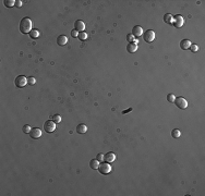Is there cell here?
<instances>
[{
  "instance_id": "6da1fadb",
  "label": "cell",
  "mask_w": 205,
  "mask_h": 196,
  "mask_svg": "<svg viewBox=\"0 0 205 196\" xmlns=\"http://www.w3.org/2000/svg\"><path fill=\"white\" fill-rule=\"evenodd\" d=\"M32 29H33V22L30 17H23L20 22V31L21 33L23 34H27V33H31Z\"/></svg>"
},
{
  "instance_id": "7a4b0ae2",
  "label": "cell",
  "mask_w": 205,
  "mask_h": 196,
  "mask_svg": "<svg viewBox=\"0 0 205 196\" xmlns=\"http://www.w3.org/2000/svg\"><path fill=\"white\" fill-rule=\"evenodd\" d=\"M14 84L17 88H23L26 84H29L27 82V77H25L24 75H19L15 77V81H14Z\"/></svg>"
},
{
  "instance_id": "3957f363",
  "label": "cell",
  "mask_w": 205,
  "mask_h": 196,
  "mask_svg": "<svg viewBox=\"0 0 205 196\" xmlns=\"http://www.w3.org/2000/svg\"><path fill=\"white\" fill-rule=\"evenodd\" d=\"M98 170L102 174H109L111 172V166L109 165V162H103L102 165H99L98 167Z\"/></svg>"
},
{
  "instance_id": "277c9868",
  "label": "cell",
  "mask_w": 205,
  "mask_h": 196,
  "mask_svg": "<svg viewBox=\"0 0 205 196\" xmlns=\"http://www.w3.org/2000/svg\"><path fill=\"white\" fill-rule=\"evenodd\" d=\"M175 104H176V106L178 107L179 109H185L186 107H188V101L183 98V97H176V99H175V101H174Z\"/></svg>"
},
{
  "instance_id": "5b68a950",
  "label": "cell",
  "mask_w": 205,
  "mask_h": 196,
  "mask_svg": "<svg viewBox=\"0 0 205 196\" xmlns=\"http://www.w3.org/2000/svg\"><path fill=\"white\" fill-rule=\"evenodd\" d=\"M44 129L47 133H52V132L56 130V123H55L52 120H47L44 124Z\"/></svg>"
},
{
  "instance_id": "8992f818",
  "label": "cell",
  "mask_w": 205,
  "mask_h": 196,
  "mask_svg": "<svg viewBox=\"0 0 205 196\" xmlns=\"http://www.w3.org/2000/svg\"><path fill=\"white\" fill-rule=\"evenodd\" d=\"M183 24H184V19L180 14L174 16V20H172V25H174L175 27H177V29H180V27L183 25Z\"/></svg>"
},
{
  "instance_id": "52a82bcc",
  "label": "cell",
  "mask_w": 205,
  "mask_h": 196,
  "mask_svg": "<svg viewBox=\"0 0 205 196\" xmlns=\"http://www.w3.org/2000/svg\"><path fill=\"white\" fill-rule=\"evenodd\" d=\"M143 38L146 43H152L155 39V32L152 31V30L146 31L145 33H143Z\"/></svg>"
},
{
  "instance_id": "ba28073f",
  "label": "cell",
  "mask_w": 205,
  "mask_h": 196,
  "mask_svg": "<svg viewBox=\"0 0 205 196\" xmlns=\"http://www.w3.org/2000/svg\"><path fill=\"white\" fill-rule=\"evenodd\" d=\"M30 135H31V137H32V138L37 139V138H39L40 136H42V130L38 129V127H34V129H32V130H31Z\"/></svg>"
},
{
  "instance_id": "9c48e42d",
  "label": "cell",
  "mask_w": 205,
  "mask_h": 196,
  "mask_svg": "<svg viewBox=\"0 0 205 196\" xmlns=\"http://www.w3.org/2000/svg\"><path fill=\"white\" fill-rule=\"evenodd\" d=\"M132 35H133L134 37H141V36L143 35V29L140 25L134 26L133 29H132Z\"/></svg>"
},
{
  "instance_id": "30bf717a",
  "label": "cell",
  "mask_w": 205,
  "mask_h": 196,
  "mask_svg": "<svg viewBox=\"0 0 205 196\" xmlns=\"http://www.w3.org/2000/svg\"><path fill=\"white\" fill-rule=\"evenodd\" d=\"M74 27H75L74 30H76L77 32H84V30H85V23H84L83 21L79 20V21H76L75 23H74Z\"/></svg>"
},
{
  "instance_id": "8fae6325",
  "label": "cell",
  "mask_w": 205,
  "mask_h": 196,
  "mask_svg": "<svg viewBox=\"0 0 205 196\" xmlns=\"http://www.w3.org/2000/svg\"><path fill=\"white\" fill-rule=\"evenodd\" d=\"M115 160H116V155L113 154V153L109 152V153H107L106 155H105V161H106V162L111 163V162H113Z\"/></svg>"
},
{
  "instance_id": "7c38bea8",
  "label": "cell",
  "mask_w": 205,
  "mask_h": 196,
  "mask_svg": "<svg viewBox=\"0 0 205 196\" xmlns=\"http://www.w3.org/2000/svg\"><path fill=\"white\" fill-rule=\"evenodd\" d=\"M191 42L189 39H183V40H181L180 42V47H181V49H183V50H186V49H190V47H191Z\"/></svg>"
},
{
  "instance_id": "4fadbf2b",
  "label": "cell",
  "mask_w": 205,
  "mask_h": 196,
  "mask_svg": "<svg viewBox=\"0 0 205 196\" xmlns=\"http://www.w3.org/2000/svg\"><path fill=\"white\" fill-rule=\"evenodd\" d=\"M57 43H58L59 46H65L66 44H68V37L65 35H60L57 38Z\"/></svg>"
},
{
  "instance_id": "5bb4252c",
  "label": "cell",
  "mask_w": 205,
  "mask_h": 196,
  "mask_svg": "<svg viewBox=\"0 0 205 196\" xmlns=\"http://www.w3.org/2000/svg\"><path fill=\"white\" fill-rule=\"evenodd\" d=\"M86 131H87V126L83 124V123H81V124L76 126V132L79 134H84V133H86Z\"/></svg>"
},
{
  "instance_id": "9a60e30c",
  "label": "cell",
  "mask_w": 205,
  "mask_h": 196,
  "mask_svg": "<svg viewBox=\"0 0 205 196\" xmlns=\"http://www.w3.org/2000/svg\"><path fill=\"white\" fill-rule=\"evenodd\" d=\"M127 50H128L129 52L133 53V52H135L136 50H138V45H136L135 43H131V44L128 45V47H127Z\"/></svg>"
},
{
  "instance_id": "2e32d148",
  "label": "cell",
  "mask_w": 205,
  "mask_h": 196,
  "mask_svg": "<svg viewBox=\"0 0 205 196\" xmlns=\"http://www.w3.org/2000/svg\"><path fill=\"white\" fill-rule=\"evenodd\" d=\"M172 20H174V16L169 13H167V14L164 15V21H165V23L167 24H172Z\"/></svg>"
},
{
  "instance_id": "e0dca14e",
  "label": "cell",
  "mask_w": 205,
  "mask_h": 196,
  "mask_svg": "<svg viewBox=\"0 0 205 196\" xmlns=\"http://www.w3.org/2000/svg\"><path fill=\"white\" fill-rule=\"evenodd\" d=\"M90 167L92 168V169H98L99 161L97 160V159H92V160L90 161Z\"/></svg>"
},
{
  "instance_id": "ac0fdd59",
  "label": "cell",
  "mask_w": 205,
  "mask_h": 196,
  "mask_svg": "<svg viewBox=\"0 0 205 196\" xmlns=\"http://www.w3.org/2000/svg\"><path fill=\"white\" fill-rule=\"evenodd\" d=\"M171 136H172L174 138H178V137H180V136H181V132H180V130H177V129L172 130V132H171Z\"/></svg>"
},
{
  "instance_id": "d6986e66",
  "label": "cell",
  "mask_w": 205,
  "mask_h": 196,
  "mask_svg": "<svg viewBox=\"0 0 205 196\" xmlns=\"http://www.w3.org/2000/svg\"><path fill=\"white\" fill-rule=\"evenodd\" d=\"M4 6L8 8H11L13 6H15V0H6L4 1Z\"/></svg>"
},
{
  "instance_id": "ffe728a7",
  "label": "cell",
  "mask_w": 205,
  "mask_h": 196,
  "mask_svg": "<svg viewBox=\"0 0 205 196\" xmlns=\"http://www.w3.org/2000/svg\"><path fill=\"white\" fill-rule=\"evenodd\" d=\"M77 37H79L80 40H86L87 39V34H86L85 32H81V33H79V36H77Z\"/></svg>"
},
{
  "instance_id": "44dd1931",
  "label": "cell",
  "mask_w": 205,
  "mask_h": 196,
  "mask_svg": "<svg viewBox=\"0 0 205 196\" xmlns=\"http://www.w3.org/2000/svg\"><path fill=\"white\" fill-rule=\"evenodd\" d=\"M30 36L32 38H38V36H39V32L38 31H36V30H33L30 33Z\"/></svg>"
},
{
  "instance_id": "7402d4cb",
  "label": "cell",
  "mask_w": 205,
  "mask_h": 196,
  "mask_svg": "<svg viewBox=\"0 0 205 196\" xmlns=\"http://www.w3.org/2000/svg\"><path fill=\"white\" fill-rule=\"evenodd\" d=\"M51 120H52L55 123H60V122H61V117L59 116V115H54Z\"/></svg>"
},
{
  "instance_id": "603a6c76",
  "label": "cell",
  "mask_w": 205,
  "mask_h": 196,
  "mask_svg": "<svg viewBox=\"0 0 205 196\" xmlns=\"http://www.w3.org/2000/svg\"><path fill=\"white\" fill-rule=\"evenodd\" d=\"M175 99H176V97H175L174 94H168V95H167V100H168L169 102H174Z\"/></svg>"
},
{
  "instance_id": "cb8c5ba5",
  "label": "cell",
  "mask_w": 205,
  "mask_h": 196,
  "mask_svg": "<svg viewBox=\"0 0 205 196\" xmlns=\"http://www.w3.org/2000/svg\"><path fill=\"white\" fill-rule=\"evenodd\" d=\"M22 130H23V132H24V133H26V134H30V132H31V126L29 125V124H26V125H24L23 126V129H22Z\"/></svg>"
},
{
  "instance_id": "d4e9b609",
  "label": "cell",
  "mask_w": 205,
  "mask_h": 196,
  "mask_svg": "<svg viewBox=\"0 0 205 196\" xmlns=\"http://www.w3.org/2000/svg\"><path fill=\"white\" fill-rule=\"evenodd\" d=\"M96 159L99 161V162H103L104 160H105V155H103V154H98L97 156H96Z\"/></svg>"
},
{
  "instance_id": "484cf974",
  "label": "cell",
  "mask_w": 205,
  "mask_h": 196,
  "mask_svg": "<svg viewBox=\"0 0 205 196\" xmlns=\"http://www.w3.org/2000/svg\"><path fill=\"white\" fill-rule=\"evenodd\" d=\"M27 82H29L30 85H34V84L36 83V80H35V77L31 76V77H29V79H27Z\"/></svg>"
},
{
  "instance_id": "4316f807",
  "label": "cell",
  "mask_w": 205,
  "mask_h": 196,
  "mask_svg": "<svg viewBox=\"0 0 205 196\" xmlns=\"http://www.w3.org/2000/svg\"><path fill=\"white\" fill-rule=\"evenodd\" d=\"M190 49H191V51H192V52H197L198 51V50H199V46H198V45H191V47H190Z\"/></svg>"
},
{
  "instance_id": "83f0119b",
  "label": "cell",
  "mask_w": 205,
  "mask_h": 196,
  "mask_svg": "<svg viewBox=\"0 0 205 196\" xmlns=\"http://www.w3.org/2000/svg\"><path fill=\"white\" fill-rule=\"evenodd\" d=\"M127 39H128V42H135V39H134V36L132 35V34H129L128 36H127Z\"/></svg>"
},
{
  "instance_id": "f1b7e54d",
  "label": "cell",
  "mask_w": 205,
  "mask_h": 196,
  "mask_svg": "<svg viewBox=\"0 0 205 196\" xmlns=\"http://www.w3.org/2000/svg\"><path fill=\"white\" fill-rule=\"evenodd\" d=\"M71 36L72 37H77V36H79V32H77L76 30H73V31H71Z\"/></svg>"
},
{
  "instance_id": "f546056e",
  "label": "cell",
  "mask_w": 205,
  "mask_h": 196,
  "mask_svg": "<svg viewBox=\"0 0 205 196\" xmlns=\"http://www.w3.org/2000/svg\"><path fill=\"white\" fill-rule=\"evenodd\" d=\"M15 7H17V8L22 7V1H21V0H16V1H15Z\"/></svg>"
},
{
  "instance_id": "4dcf8cb0",
  "label": "cell",
  "mask_w": 205,
  "mask_h": 196,
  "mask_svg": "<svg viewBox=\"0 0 205 196\" xmlns=\"http://www.w3.org/2000/svg\"><path fill=\"white\" fill-rule=\"evenodd\" d=\"M132 110V108H129V109H127V110H124V111H122V113H123V115H124V113H127V112H130Z\"/></svg>"
}]
</instances>
